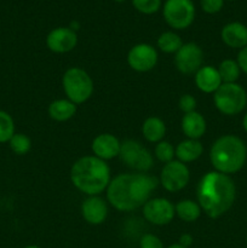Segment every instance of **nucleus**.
Returning <instances> with one entry per match:
<instances>
[{
    "mask_svg": "<svg viewBox=\"0 0 247 248\" xmlns=\"http://www.w3.org/2000/svg\"><path fill=\"white\" fill-rule=\"evenodd\" d=\"M159 183L156 177L143 172L118 174L107 188V200L115 210L131 212L143 207Z\"/></svg>",
    "mask_w": 247,
    "mask_h": 248,
    "instance_id": "f257e3e1",
    "label": "nucleus"
},
{
    "mask_svg": "<svg viewBox=\"0 0 247 248\" xmlns=\"http://www.w3.org/2000/svg\"><path fill=\"white\" fill-rule=\"evenodd\" d=\"M196 196L201 211L216 219L227 213L234 205L236 188L230 176L211 171L199 181Z\"/></svg>",
    "mask_w": 247,
    "mask_h": 248,
    "instance_id": "f03ea898",
    "label": "nucleus"
},
{
    "mask_svg": "<svg viewBox=\"0 0 247 248\" xmlns=\"http://www.w3.org/2000/svg\"><path fill=\"white\" fill-rule=\"evenodd\" d=\"M70 181L77 190L87 196L99 195L110 183V169L103 160L94 155H86L73 164Z\"/></svg>",
    "mask_w": 247,
    "mask_h": 248,
    "instance_id": "7ed1b4c3",
    "label": "nucleus"
},
{
    "mask_svg": "<svg viewBox=\"0 0 247 248\" xmlns=\"http://www.w3.org/2000/svg\"><path fill=\"white\" fill-rule=\"evenodd\" d=\"M247 159V147L239 137L224 135L215 140L210 150V160L215 171L232 174L244 167Z\"/></svg>",
    "mask_w": 247,
    "mask_h": 248,
    "instance_id": "20e7f679",
    "label": "nucleus"
},
{
    "mask_svg": "<svg viewBox=\"0 0 247 248\" xmlns=\"http://www.w3.org/2000/svg\"><path fill=\"white\" fill-rule=\"evenodd\" d=\"M62 86L65 96L74 104L85 103L93 93V80L89 73L79 67L65 70L62 78Z\"/></svg>",
    "mask_w": 247,
    "mask_h": 248,
    "instance_id": "39448f33",
    "label": "nucleus"
},
{
    "mask_svg": "<svg viewBox=\"0 0 247 248\" xmlns=\"http://www.w3.org/2000/svg\"><path fill=\"white\" fill-rule=\"evenodd\" d=\"M213 103L218 111L224 115H236L246 108L247 93L244 87L236 82L222 84L215 92Z\"/></svg>",
    "mask_w": 247,
    "mask_h": 248,
    "instance_id": "423d86ee",
    "label": "nucleus"
},
{
    "mask_svg": "<svg viewBox=\"0 0 247 248\" xmlns=\"http://www.w3.org/2000/svg\"><path fill=\"white\" fill-rule=\"evenodd\" d=\"M166 23L173 29H185L195 18V6L191 0H166L162 9Z\"/></svg>",
    "mask_w": 247,
    "mask_h": 248,
    "instance_id": "0eeeda50",
    "label": "nucleus"
},
{
    "mask_svg": "<svg viewBox=\"0 0 247 248\" xmlns=\"http://www.w3.org/2000/svg\"><path fill=\"white\" fill-rule=\"evenodd\" d=\"M119 157L127 167L143 173L149 171L154 165L152 153L143 147L139 142L133 140H126L121 142Z\"/></svg>",
    "mask_w": 247,
    "mask_h": 248,
    "instance_id": "6e6552de",
    "label": "nucleus"
},
{
    "mask_svg": "<svg viewBox=\"0 0 247 248\" xmlns=\"http://www.w3.org/2000/svg\"><path fill=\"white\" fill-rule=\"evenodd\" d=\"M190 179V171L188 166L178 160H172L164 165L160 172L159 182L165 190L177 193L185 188Z\"/></svg>",
    "mask_w": 247,
    "mask_h": 248,
    "instance_id": "1a4fd4ad",
    "label": "nucleus"
},
{
    "mask_svg": "<svg viewBox=\"0 0 247 248\" xmlns=\"http://www.w3.org/2000/svg\"><path fill=\"white\" fill-rule=\"evenodd\" d=\"M143 216L153 225H167L176 216L174 205L165 198L149 199L143 205Z\"/></svg>",
    "mask_w": 247,
    "mask_h": 248,
    "instance_id": "9d476101",
    "label": "nucleus"
},
{
    "mask_svg": "<svg viewBox=\"0 0 247 248\" xmlns=\"http://www.w3.org/2000/svg\"><path fill=\"white\" fill-rule=\"evenodd\" d=\"M203 52L195 43H186L182 45L174 56V65L182 74H193L201 68Z\"/></svg>",
    "mask_w": 247,
    "mask_h": 248,
    "instance_id": "9b49d317",
    "label": "nucleus"
},
{
    "mask_svg": "<svg viewBox=\"0 0 247 248\" xmlns=\"http://www.w3.org/2000/svg\"><path fill=\"white\" fill-rule=\"evenodd\" d=\"M159 56L155 47L149 44H137L130 48L127 53V63L131 69L138 73L152 70L156 65Z\"/></svg>",
    "mask_w": 247,
    "mask_h": 248,
    "instance_id": "f8f14e48",
    "label": "nucleus"
},
{
    "mask_svg": "<svg viewBox=\"0 0 247 248\" xmlns=\"http://www.w3.org/2000/svg\"><path fill=\"white\" fill-rule=\"evenodd\" d=\"M46 45L48 50L55 53H67L74 50L77 45V31L69 27H58L52 29L46 36Z\"/></svg>",
    "mask_w": 247,
    "mask_h": 248,
    "instance_id": "ddd939ff",
    "label": "nucleus"
},
{
    "mask_svg": "<svg viewBox=\"0 0 247 248\" xmlns=\"http://www.w3.org/2000/svg\"><path fill=\"white\" fill-rule=\"evenodd\" d=\"M81 216L89 224L99 225L107 219L108 205L101 196H87L81 203Z\"/></svg>",
    "mask_w": 247,
    "mask_h": 248,
    "instance_id": "4468645a",
    "label": "nucleus"
},
{
    "mask_svg": "<svg viewBox=\"0 0 247 248\" xmlns=\"http://www.w3.org/2000/svg\"><path fill=\"white\" fill-rule=\"evenodd\" d=\"M121 142L111 133H101L92 140L91 149L96 157L107 161L119 156Z\"/></svg>",
    "mask_w": 247,
    "mask_h": 248,
    "instance_id": "2eb2a0df",
    "label": "nucleus"
},
{
    "mask_svg": "<svg viewBox=\"0 0 247 248\" xmlns=\"http://www.w3.org/2000/svg\"><path fill=\"white\" fill-rule=\"evenodd\" d=\"M222 84L219 72L212 65L201 67L195 73V85L203 93H215Z\"/></svg>",
    "mask_w": 247,
    "mask_h": 248,
    "instance_id": "dca6fc26",
    "label": "nucleus"
},
{
    "mask_svg": "<svg viewBox=\"0 0 247 248\" xmlns=\"http://www.w3.org/2000/svg\"><path fill=\"white\" fill-rule=\"evenodd\" d=\"M220 38L229 47L241 50L247 46V27L240 22L225 24L220 31Z\"/></svg>",
    "mask_w": 247,
    "mask_h": 248,
    "instance_id": "f3484780",
    "label": "nucleus"
},
{
    "mask_svg": "<svg viewBox=\"0 0 247 248\" xmlns=\"http://www.w3.org/2000/svg\"><path fill=\"white\" fill-rule=\"evenodd\" d=\"M181 127L183 133L189 140H198L202 137L206 132V120L198 111L184 114L181 121Z\"/></svg>",
    "mask_w": 247,
    "mask_h": 248,
    "instance_id": "a211bd4d",
    "label": "nucleus"
},
{
    "mask_svg": "<svg viewBox=\"0 0 247 248\" xmlns=\"http://www.w3.org/2000/svg\"><path fill=\"white\" fill-rule=\"evenodd\" d=\"M176 157L178 161L186 164V162H193L198 160L202 155L203 148L202 144L198 140H182L174 148Z\"/></svg>",
    "mask_w": 247,
    "mask_h": 248,
    "instance_id": "6ab92c4d",
    "label": "nucleus"
},
{
    "mask_svg": "<svg viewBox=\"0 0 247 248\" xmlns=\"http://www.w3.org/2000/svg\"><path fill=\"white\" fill-rule=\"evenodd\" d=\"M77 113V104L73 103L69 99H56L51 102L48 106V115L52 120L63 123L72 119Z\"/></svg>",
    "mask_w": 247,
    "mask_h": 248,
    "instance_id": "aec40b11",
    "label": "nucleus"
},
{
    "mask_svg": "<svg viewBox=\"0 0 247 248\" xmlns=\"http://www.w3.org/2000/svg\"><path fill=\"white\" fill-rule=\"evenodd\" d=\"M143 137L150 143H159L164 140L166 135V125L157 116H149L142 125Z\"/></svg>",
    "mask_w": 247,
    "mask_h": 248,
    "instance_id": "412c9836",
    "label": "nucleus"
},
{
    "mask_svg": "<svg viewBox=\"0 0 247 248\" xmlns=\"http://www.w3.org/2000/svg\"><path fill=\"white\" fill-rule=\"evenodd\" d=\"M176 216L185 223H193L200 218L201 207L198 202L193 200H181L174 206Z\"/></svg>",
    "mask_w": 247,
    "mask_h": 248,
    "instance_id": "4be33fe9",
    "label": "nucleus"
},
{
    "mask_svg": "<svg viewBox=\"0 0 247 248\" xmlns=\"http://www.w3.org/2000/svg\"><path fill=\"white\" fill-rule=\"evenodd\" d=\"M157 47L165 53H176L183 45L182 38L174 31H165L157 38Z\"/></svg>",
    "mask_w": 247,
    "mask_h": 248,
    "instance_id": "5701e85b",
    "label": "nucleus"
},
{
    "mask_svg": "<svg viewBox=\"0 0 247 248\" xmlns=\"http://www.w3.org/2000/svg\"><path fill=\"white\" fill-rule=\"evenodd\" d=\"M217 69L219 72L223 84H232V82H236V80L240 78V72H241L239 64L234 60L222 61Z\"/></svg>",
    "mask_w": 247,
    "mask_h": 248,
    "instance_id": "b1692460",
    "label": "nucleus"
},
{
    "mask_svg": "<svg viewBox=\"0 0 247 248\" xmlns=\"http://www.w3.org/2000/svg\"><path fill=\"white\" fill-rule=\"evenodd\" d=\"M15 133L14 119L7 111L0 109V143H9Z\"/></svg>",
    "mask_w": 247,
    "mask_h": 248,
    "instance_id": "393cba45",
    "label": "nucleus"
},
{
    "mask_svg": "<svg viewBox=\"0 0 247 248\" xmlns=\"http://www.w3.org/2000/svg\"><path fill=\"white\" fill-rule=\"evenodd\" d=\"M10 149L16 155H26L31 148V140L24 133H15L9 140Z\"/></svg>",
    "mask_w": 247,
    "mask_h": 248,
    "instance_id": "a878e982",
    "label": "nucleus"
},
{
    "mask_svg": "<svg viewBox=\"0 0 247 248\" xmlns=\"http://www.w3.org/2000/svg\"><path fill=\"white\" fill-rule=\"evenodd\" d=\"M154 154L159 161L167 164V162L172 161L173 157L176 156V152H174L173 145L167 140H161V142L156 143L154 149Z\"/></svg>",
    "mask_w": 247,
    "mask_h": 248,
    "instance_id": "bb28decb",
    "label": "nucleus"
},
{
    "mask_svg": "<svg viewBox=\"0 0 247 248\" xmlns=\"http://www.w3.org/2000/svg\"><path fill=\"white\" fill-rule=\"evenodd\" d=\"M132 5L140 14L153 15L160 10L161 0H132Z\"/></svg>",
    "mask_w": 247,
    "mask_h": 248,
    "instance_id": "cd10ccee",
    "label": "nucleus"
},
{
    "mask_svg": "<svg viewBox=\"0 0 247 248\" xmlns=\"http://www.w3.org/2000/svg\"><path fill=\"white\" fill-rule=\"evenodd\" d=\"M196 106H198V103H196L195 97L191 96V94L189 93H185L183 94V96H181V98H179L178 101V108L181 109L184 114L195 111Z\"/></svg>",
    "mask_w": 247,
    "mask_h": 248,
    "instance_id": "c85d7f7f",
    "label": "nucleus"
},
{
    "mask_svg": "<svg viewBox=\"0 0 247 248\" xmlns=\"http://www.w3.org/2000/svg\"><path fill=\"white\" fill-rule=\"evenodd\" d=\"M139 248H165L161 240L154 234H144L139 241Z\"/></svg>",
    "mask_w": 247,
    "mask_h": 248,
    "instance_id": "c756f323",
    "label": "nucleus"
},
{
    "mask_svg": "<svg viewBox=\"0 0 247 248\" xmlns=\"http://www.w3.org/2000/svg\"><path fill=\"white\" fill-rule=\"evenodd\" d=\"M224 0H201V9L206 14H217L223 9Z\"/></svg>",
    "mask_w": 247,
    "mask_h": 248,
    "instance_id": "7c9ffc66",
    "label": "nucleus"
},
{
    "mask_svg": "<svg viewBox=\"0 0 247 248\" xmlns=\"http://www.w3.org/2000/svg\"><path fill=\"white\" fill-rule=\"evenodd\" d=\"M236 62L237 64H239L240 70L244 72L245 74H247V46L240 50L239 55H237Z\"/></svg>",
    "mask_w": 247,
    "mask_h": 248,
    "instance_id": "2f4dec72",
    "label": "nucleus"
},
{
    "mask_svg": "<svg viewBox=\"0 0 247 248\" xmlns=\"http://www.w3.org/2000/svg\"><path fill=\"white\" fill-rule=\"evenodd\" d=\"M178 244L182 245L183 247L188 248L191 244H193V236H191L190 234H182L181 236H179Z\"/></svg>",
    "mask_w": 247,
    "mask_h": 248,
    "instance_id": "473e14b6",
    "label": "nucleus"
},
{
    "mask_svg": "<svg viewBox=\"0 0 247 248\" xmlns=\"http://www.w3.org/2000/svg\"><path fill=\"white\" fill-rule=\"evenodd\" d=\"M242 126H244L245 131L247 132V114L244 116V120H242Z\"/></svg>",
    "mask_w": 247,
    "mask_h": 248,
    "instance_id": "72a5a7b5",
    "label": "nucleus"
},
{
    "mask_svg": "<svg viewBox=\"0 0 247 248\" xmlns=\"http://www.w3.org/2000/svg\"><path fill=\"white\" fill-rule=\"evenodd\" d=\"M167 248H186V247H183L179 244H174V245H171V246H169Z\"/></svg>",
    "mask_w": 247,
    "mask_h": 248,
    "instance_id": "f704fd0d",
    "label": "nucleus"
},
{
    "mask_svg": "<svg viewBox=\"0 0 247 248\" xmlns=\"http://www.w3.org/2000/svg\"><path fill=\"white\" fill-rule=\"evenodd\" d=\"M24 248H40V247L35 246V245H31V246H27V247H24Z\"/></svg>",
    "mask_w": 247,
    "mask_h": 248,
    "instance_id": "c9c22d12",
    "label": "nucleus"
},
{
    "mask_svg": "<svg viewBox=\"0 0 247 248\" xmlns=\"http://www.w3.org/2000/svg\"><path fill=\"white\" fill-rule=\"evenodd\" d=\"M114 1H116V2H123V1H125V0H114Z\"/></svg>",
    "mask_w": 247,
    "mask_h": 248,
    "instance_id": "e433bc0d",
    "label": "nucleus"
}]
</instances>
